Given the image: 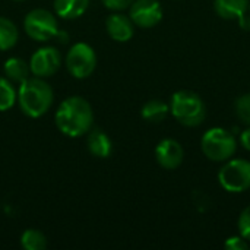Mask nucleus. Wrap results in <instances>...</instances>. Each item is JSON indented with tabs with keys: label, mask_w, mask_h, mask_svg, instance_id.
Masks as SVG:
<instances>
[{
	"label": "nucleus",
	"mask_w": 250,
	"mask_h": 250,
	"mask_svg": "<svg viewBox=\"0 0 250 250\" xmlns=\"http://www.w3.org/2000/svg\"><path fill=\"white\" fill-rule=\"evenodd\" d=\"M94 125V111L91 104L78 95L62 101L56 111V126L69 138H79L88 133Z\"/></svg>",
	"instance_id": "nucleus-1"
},
{
	"label": "nucleus",
	"mask_w": 250,
	"mask_h": 250,
	"mask_svg": "<svg viewBox=\"0 0 250 250\" xmlns=\"http://www.w3.org/2000/svg\"><path fill=\"white\" fill-rule=\"evenodd\" d=\"M54 94L42 78H28L18 91V103L22 113L31 119L44 116L53 105Z\"/></svg>",
	"instance_id": "nucleus-2"
},
{
	"label": "nucleus",
	"mask_w": 250,
	"mask_h": 250,
	"mask_svg": "<svg viewBox=\"0 0 250 250\" xmlns=\"http://www.w3.org/2000/svg\"><path fill=\"white\" fill-rule=\"evenodd\" d=\"M170 113L180 125L186 127H196L202 125L207 117V105L196 92L180 89L171 97Z\"/></svg>",
	"instance_id": "nucleus-3"
},
{
	"label": "nucleus",
	"mask_w": 250,
	"mask_h": 250,
	"mask_svg": "<svg viewBox=\"0 0 250 250\" xmlns=\"http://www.w3.org/2000/svg\"><path fill=\"white\" fill-rule=\"evenodd\" d=\"M201 149L208 160L214 163H226L234 157L237 151V139L231 130L211 127L201 139Z\"/></svg>",
	"instance_id": "nucleus-4"
},
{
	"label": "nucleus",
	"mask_w": 250,
	"mask_h": 250,
	"mask_svg": "<svg viewBox=\"0 0 250 250\" xmlns=\"http://www.w3.org/2000/svg\"><path fill=\"white\" fill-rule=\"evenodd\" d=\"M221 188L230 193H243L250 189V161L230 158L218 171Z\"/></svg>",
	"instance_id": "nucleus-5"
},
{
	"label": "nucleus",
	"mask_w": 250,
	"mask_h": 250,
	"mask_svg": "<svg viewBox=\"0 0 250 250\" xmlns=\"http://www.w3.org/2000/svg\"><path fill=\"white\" fill-rule=\"evenodd\" d=\"M23 28L26 35L34 41H48L59 32V23L56 16L47 9H32L23 19Z\"/></svg>",
	"instance_id": "nucleus-6"
},
{
	"label": "nucleus",
	"mask_w": 250,
	"mask_h": 250,
	"mask_svg": "<svg viewBox=\"0 0 250 250\" xmlns=\"http://www.w3.org/2000/svg\"><path fill=\"white\" fill-rule=\"evenodd\" d=\"M66 67L76 79H85L92 75L97 67V54L86 42H76L66 56Z\"/></svg>",
	"instance_id": "nucleus-7"
},
{
	"label": "nucleus",
	"mask_w": 250,
	"mask_h": 250,
	"mask_svg": "<svg viewBox=\"0 0 250 250\" xmlns=\"http://www.w3.org/2000/svg\"><path fill=\"white\" fill-rule=\"evenodd\" d=\"M129 18L139 28H152L163 19V7L158 0H135L129 6Z\"/></svg>",
	"instance_id": "nucleus-8"
},
{
	"label": "nucleus",
	"mask_w": 250,
	"mask_h": 250,
	"mask_svg": "<svg viewBox=\"0 0 250 250\" xmlns=\"http://www.w3.org/2000/svg\"><path fill=\"white\" fill-rule=\"evenodd\" d=\"M62 64L60 53L56 47H41L38 48L29 62L31 73L37 78H48L53 76Z\"/></svg>",
	"instance_id": "nucleus-9"
},
{
	"label": "nucleus",
	"mask_w": 250,
	"mask_h": 250,
	"mask_svg": "<svg viewBox=\"0 0 250 250\" xmlns=\"http://www.w3.org/2000/svg\"><path fill=\"white\" fill-rule=\"evenodd\" d=\"M185 158V151L180 142L167 138L158 142L155 148V160L166 170H176L182 166Z\"/></svg>",
	"instance_id": "nucleus-10"
},
{
	"label": "nucleus",
	"mask_w": 250,
	"mask_h": 250,
	"mask_svg": "<svg viewBox=\"0 0 250 250\" xmlns=\"http://www.w3.org/2000/svg\"><path fill=\"white\" fill-rule=\"evenodd\" d=\"M105 29L108 35L117 42H126L133 37L135 23L123 13H111L105 19Z\"/></svg>",
	"instance_id": "nucleus-11"
},
{
	"label": "nucleus",
	"mask_w": 250,
	"mask_h": 250,
	"mask_svg": "<svg viewBox=\"0 0 250 250\" xmlns=\"http://www.w3.org/2000/svg\"><path fill=\"white\" fill-rule=\"evenodd\" d=\"M88 151L97 158H107L111 154L113 144L108 135L101 129H91L86 138Z\"/></svg>",
	"instance_id": "nucleus-12"
},
{
	"label": "nucleus",
	"mask_w": 250,
	"mask_h": 250,
	"mask_svg": "<svg viewBox=\"0 0 250 250\" xmlns=\"http://www.w3.org/2000/svg\"><path fill=\"white\" fill-rule=\"evenodd\" d=\"M250 0H214L217 15L227 21H237L249 12Z\"/></svg>",
	"instance_id": "nucleus-13"
},
{
	"label": "nucleus",
	"mask_w": 250,
	"mask_h": 250,
	"mask_svg": "<svg viewBox=\"0 0 250 250\" xmlns=\"http://www.w3.org/2000/svg\"><path fill=\"white\" fill-rule=\"evenodd\" d=\"M89 6V0H54L56 15L63 19H75L82 16Z\"/></svg>",
	"instance_id": "nucleus-14"
},
{
	"label": "nucleus",
	"mask_w": 250,
	"mask_h": 250,
	"mask_svg": "<svg viewBox=\"0 0 250 250\" xmlns=\"http://www.w3.org/2000/svg\"><path fill=\"white\" fill-rule=\"evenodd\" d=\"M3 70H4V75L7 76L9 81L19 82V83L26 81L29 78V73H31L29 63H26L21 57H10V59H7L4 66H3Z\"/></svg>",
	"instance_id": "nucleus-15"
},
{
	"label": "nucleus",
	"mask_w": 250,
	"mask_h": 250,
	"mask_svg": "<svg viewBox=\"0 0 250 250\" xmlns=\"http://www.w3.org/2000/svg\"><path fill=\"white\" fill-rule=\"evenodd\" d=\"M170 113V105L163 100H149L144 104L141 114L149 123H161Z\"/></svg>",
	"instance_id": "nucleus-16"
},
{
	"label": "nucleus",
	"mask_w": 250,
	"mask_h": 250,
	"mask_svg": "<svg viewBox=\"0 0 250 250\" xmlns=\"http://www.w3.org/2000/svg\"><path fill=\"white\" fill-rule=\"evenodd\" d=\"M18 38H19V32L16 25L10 19L0 16V51H6L15 47Z\"/></svg>",
	"instance_id": "nucleus-17"
},
{
	"label": "nucleus",
	"mask_w": 250,
	"mask_h": 250,
	"mask_svg": "<svg viewBox=\"0 0 250 250\" xmlns=\"http://www.w3.org/2000/svg\"><path fill=\"white\" fill-rule=\"evenodd\" d=\"M21 245L23 249L26 250H42L47 248V239L41 231L29 229V230L22 233Z\"/></svg>",
	"instance_id": "nucleus-18"
},
{
	"label": "nucleus",
	"mask_w": 250,
	"mask_h": 250,
	"mask_svg": "<svg viewBox=\"0 0 250 250\" xmlns=\"http://www.w3.org/2000/svg\"><path fill=\"white\" fill-rule=\"evenodd\" d=\"M18 94L7 78H0V111H7L15 105Z\"/></svg>",
	"instance_id": "nucleus-19"
},
{
	"label": "nucleus",
	"mask_w": 250,
	"mask_h": 250,
	"mask_svg": "<svg viewBox=\"0 0 250 250\" xmlns=\"http://www.w3.org/2000/svg\"><path fill=\"white\" fill-rule=\"evenodd\" d=\"M234 111L237 119L250 126V92L240 95L234 103Z\"/></svg>",
	"instance_id": "nucleus-20"
},
{
	"label": "nucleus",
	"mask_w": 250,
	"mask_h": 250,
	"mask_svg": "<svg viewBox=\"0 0 250 250\" xmlns=\"http://www.w3.org/2000/svg\"><path fill=\"white\" fill-rule=\"evenodd\" d=\"M237 227H239V233L243 239H246L248 242H250V205H248L237 221Z\"/></svg>",
	"instance_id": "nucleus-21"
},
{
	"label": "nucleus",
	"mask_w": 250,
	"mask_h": 250,
	"mask_svg": "<svg viewBox=\"0 0 250 250\" xmlns=\"http://www.w3.org/2000/svg\"><path fill=\"white\" fill-rule=\"evenodd\" d=\"M226 249L227 250H246L249 248L248 245V240L243 239L242 236H233V237H229L224 243Z\"/></svg>",
	"instance_id": "nucleus-22"
},
{
	"label": "nucleus",
	"mask_w": 250,
	"mask_h": 250,
	"mask_svg": "<svg viewBox=\"0 0 250 250\" xmlns=\"http://www.w3.org/2000/svg\"><path fill=\"white\" fill-rule=\"evenodd\" d=\"M101 1H103V4H104L107 9L120 12V10L127 9L135 0H101Z\"/></svg>",
	"instance_id": "nucleus-23"
},
{
	"label": "nucleus",
	"mask_w": 250,
	"mask_h": 250,
	"mask_svg": "<svg viewBox=\"0 0 250 250\" xmlns=\"http://www.w3.org/2000/svg\"><path fill=\"white\" fill-rule=\"evenodd\" d=\"M240 144L246 151H250V126L240 133Z\"/></svg>",
	"instance_id": "nucleus-24"
},
{
	"label": "nucleus",
	"mask_w": 250,
	"mask_h": 250,
	"mask_svg": "<svg viewBox=\"0 0 250 250\" xmlns=\"http://www.w3.org/2000/svg\"><path fill=\"white\" fill-rule=\"evenodd\" d=\"M237 22H239V25H240L242 29L250 31V13H245L242 18L237 19Z\"/></svg>",
	"instance_id": "nucleus-25"
},
{
	"label": "nucleus",
	"mask_w": 250,
	"mask_h": 250,
	"mask_svg": "<svg viewBox=\"0 0 250 250\" xmlns=\"http://www.w3.org/2000/svg\"><path fill=\"white\" fill-rule=\"evenodd\" d=\"M13 1H25V0H13Z\"/></svg>",
	"instance_id": "nucleus-26"
},
{
	"label": "nucleus",
	"mask_w": 250,
	"mask_h": 250,
	"mask_svg": "<svg viewBox=\"0 0 250 250\" xmlns=\"http://www.w3.org/2000/svg\"><path fill=\"white\" fill-rule=\"evenodd\" d=\"M249 13H250V3H249Z\"/></svg>",
	"instance_id": "nucleus-27"
}]
</instances>
